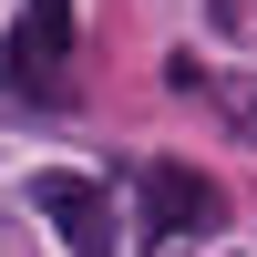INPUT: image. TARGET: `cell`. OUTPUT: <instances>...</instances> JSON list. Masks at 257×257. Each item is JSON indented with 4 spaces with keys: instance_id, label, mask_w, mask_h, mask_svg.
Instances as JSON below:
<instances>
[{
    "instance_id": "6da1fadb",
    "label": "cell",
    "mask_w": 257,
    "mask_h": 257,
    "mask_svg": "<svg viewBox=\"0 0 257 257\" xmlns=\"http://www.w3.org/2000/svg\"><path fill=\"white\" fill-rule=\"evenodd\" d=\"M134 196H144V226H155V237H206V226L226 216V185H216V175H196V165H175V155L144 165Z\"/></svg>"
},
{
    "instance_id": "7a4b0ae2",
    "label": "cell",
    "mask_w": 257,
    "mask_h": 257,
    "mask_svg": "<svg viewBox=\"0 0 257 257\" xmlns=\"http://www.w3.org/2000/svg\"><path fill=\"white\" fill-rule=\"evenodd\" d=\"M31 206L62 226V247H72V257H113V247H123L113 196H103L93 175H62V165H41V175H31Z\"/></svg>"
},
{
    "instance_id": "3957f363",
    "label": "cell",
    "mask_w": 257,
    "mask_h": 257,
    "mask_svg": "<svg viewBox=\"0 0 257 257\" xmlns=\"http://www.w3.org/2000/svg\"><path fill=\"white\" fill-rule=\"evenodd\" d=\"M62 62H72V0H21V21H11V82L21 93H52Z\"/></svg>"
},
{
    "instance_id": "277c9868",
    "label": "cell",
    "mask_w": 257,
    "mask_h": 257,
    "mask_svg": "<svg viewBox=\"0 0 257 257\" xmlns=\"http://www.w3.org/2000/svg\"><path fill=\"white\" fill-rule=\"evenodd\" d=\"M206 103L237 144H257V72H206Z\"/></svg>"
}]
</instances>
